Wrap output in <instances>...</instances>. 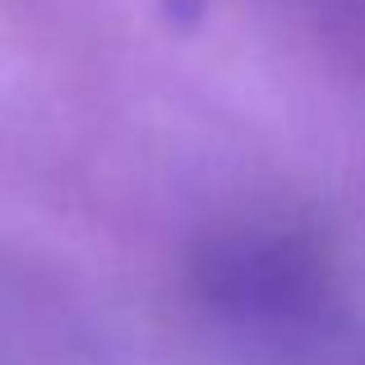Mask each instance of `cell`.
Here are the masks:
<instances>
[]
</instances>
